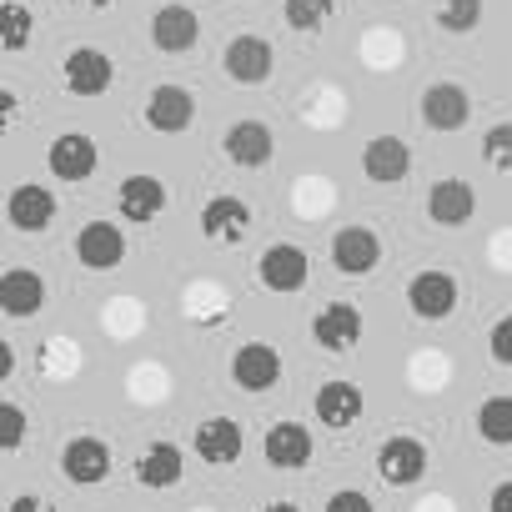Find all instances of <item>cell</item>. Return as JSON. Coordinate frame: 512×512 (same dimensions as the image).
<instances>
[{
  "label": "cell",
  "mask_w": 512,
  "mask_h": 512,
  "mask_svg": "<svg viewBox=\"0 0 512 512\" xmlns=\"http://www.w3.org/2000/svg\"><path fill=\"white\" fill-rule=\"evenodd\" d=\"M312 277V256L297 246V241H272L262 256H256V282L267 292L287 297V292H302Z\"/></svg>",
  "instance_id": "6da1fadb"
},
{
  "label": "cell",
  "mask_w": 512,
  "mask_h": 512,
  "mask_svg": "<svg viewBox=\"0 0 512 512\" xmlns=\"http://www.w3.org/2000/svg\"><path fill=\"white\" fill-rule=\"evenodd\" d=\"M457 297H462V287H457V277L442 272V267H427V272H417V277L407 282V307H412V317H422V322H447V317L457 312Z\"/></svg>",
  "instance_id": "7a4b0ae2"
},
{
  "label": "cell",
  "mask_w": 512,
  "mask_h": 512,
  "mask_svg": "<svg viewBox=\"0 0 512 512\" xmlns=\"http://www.w3.org/2000/svg\"><path fill=\"white\" fill-rule=\"evenodd\" d=\"M272 66H277V51H272L267 36H236V41H226V51H221V71H226L236 86H262V81L272 76Z\"/></svg>",
  "instance_id": "3957f363"
},
{
  "label": "cell",
  "mask_w": 512,
  "mask_h": 512,
  "mask_svg": "<svg viewBox=\"0 0 512 512\" xmlns=\"http://www.w3.org/2000/svg\"><path fill=\"white\" fill-rule=\"evenodd\" d=\"M231 382H236L241 392H251V397L272 392V387L282 382V352L267 347V342H246V347H236V357H231Z\"/></svg>",
  "instance_id": "277c9868"
},
{
  "label": "cell",
  "mask_w": 512,
  "mask_h": 512,
  "mask_svg": "<svg viewBox=\"0 0 512 512\" xmlns=\"http://www.w3.org/2000/svg\"><path fill=\"white\" fill-rule=\"evenodd\" d=\"M377 472H382L387 487H412V482H422V477H427V442H422V437H407V432L387 437L382 452H377Z\"/></svg>",
  "instance_id": "5b68a950"
},
{
  "label": "cell",
  "mask_w": 512,
  "mask_h": 512,
  "mask_svg": "<svg viewBox=\"0 0 512 512\" xmlns=\"http://www.w3.org/2000/svg\"><path fill=\"white\" fill-rule=\"evenodd\" d=\"M76 262L86 272H116L126 262V236L116 231V221H86L76 231Z\"/></svg>",
  "instance_id": "8992f818"
},
{
  "label": "cell",
  "mask_w": 512,
  "mask_h": 512,
  "mask_svg": "<svg viewBox=\"0 0 512 512\" xmlns=\"http://www.w3.org/2000/svg\"><path fill=\"white\" fill-rule=\"evenodd\" d=\"M382 262V236L372 226H342L332 236V267L342 277H367Z\"/></svg>",
  "instance_id": "52a82bcc"
},
{
  "label": "cell",
  "mask_w": 512,
  "mask_h": 512,
  "mask_svg": "<svg viewBox=\"0 0 512 512\" xmlns=\"http://www.w3.org/2000/svg\"><path fill=\"white\" fill-rule=\"evenodd\" d=\"M96 161H101V151H96V141L86 136V131H66V136H56L51 141V151H46V166H51V176H61V181H91L96 176Z\"/></svg>",
  "instance_id": "ba28073f"
},
{
  "label": "cell",
  "mask_w": 512,
  "mask_h": 512,
  "mask_svg": "<svg viewBox=\"0 0 512 512\" xmlns=\"http://www.w3.org/2000/svg\"><path fill=\"white\" fill-rule=\"evenodd\" d=\"M312 342L322 347V352H352L357 342H362V312L352 307V302H327L317 317H312Z\"/></svg>",
  "instance_id": "9c48e42d"
},
{
  "label": "cell",
  "mask_w": 512,
  "mask_h": 512,
  "mask_svg": "<svg viewBox=\"0 0 512 512\" xmlns=\"http://www.w3.org/2000/svg\"><path fill=\"white\" fill-rule=\"evenodd\" d=\"M61 472H66V482H76V487H96V482L111 477V447H106L101 437H71V442L61 447Z\"/></svg>",
  "instance_id": "30bf717a"
},
{
  "label": "cell",
  "mask_w": 512,
  "mask_h": 512,
  "mask_svg": "<svg viewBox=\"0 0 512 512\" xmlns=\"http://www.w3.org/2000/svg\"><path fill=\"white\" fill-rule=\"evenodd\" d=\"M472 116V96L457 86V81H432L422 91V121L432 131H462Z\"/></svg>",
  "instance_id": "8fae6325"
},
{
  "label": "cell",
  "mask_w": 512,
  "mask_h": 512,
  "mask_svg": "<svg viewBox=\"0 0 512 512\" xmlns=\"http://www.w3.org/2000/svg\"><path fill=\"white\" fill-rule=\"evenodd\" d=\"M221 151L236 166H267L272 151H277V136H272L267 121H231L226 136H221Z\"/></svg>",
  "instance_id": "7c38bea8"
},
{
  "label": "cell",
  "mask_w": 512,
  "mask_h": 512,
  "mask_svg": "<svg viewBox=\"0 0 512 512\" xmlns=\"http://www.w3.org/2000/svg\"><path fill=\"white\" fill-rule=\"evenodd\" d=\"M151 41H156V51H166V56L191 51V46L201 41V21H196V11H191V6H181V0L161 6V11L151 16Z\"/></svg>",
  "instance_id": "4fadbf2b"
},
{
  "label": "cell",
  "mask_w": 512,
  "mask_h": 512,
  "mask_svg": "<svg viewBox=\"0 0 512 512\" xmlns=\"http://www.w3.org/2000/svg\"><path fill=\"white\" fill-rule=\"evenodd\" d=\"M61 76H66L71 96H101V91L116 81V66H111L106 51H96V46H76V51L66 56Z\"/></svg>",
  "instance_id": "5bb4252c"
},
{
  "label": "cell",
  "mask_w": 512,
  "mask_h": 512,
  "mask_svg": "<svg viewBox=\"0 0 512 512\" xmlns=\"http://www.w3.org/2000/svg\"><path fill=\"white\" fill-rule=\"evenodd\" d=\"M196 121V96L186 86H156L146 96V126L161 131V136H176Z\"/></svg>",
  "instance_id": "9a60e30c"
},
{
  "label": "cell",
  "mask_w": 512,
  "mask_h": 512,
  "mask_svg": "<svg viewBox=\"0 0 512 512\" xmlns=\"http://www.w3.org/2000/svg\"><path fill=\"white\" fill-rule=\"evenodd\" d=\"M362 171L372 186H397L407 171H412V151L402 136H372L367 151H362Z\"/></svg>",
  "instance_id": "2e32d148"
},
{
  "label": "cell",
  "mask_w": 512,
  "mask_h": 512,
  "mask_svg": "<svg viewBox=\"0 0 512 512\" xmlns=\"http://www.w3.org/2000/svg\"><path fill=\"white\" fill-rule=\"evenodd\" d=\"M201 231L206 241H221V246H236L246 231H251V206L241 196H211L201 206Z\"/></svg>",
  "instance_id": "e0dca14e"
},
{
  "label": "cell",
  "mask_w": 512,
  "mask_h": 512,
  "mask_svg": "<svg viewBox=\"0 0 512 512\" xmlns=\"http://www.w3.org/2000/svg\"><path fill=\"white\" fill-rule=\"evenodd\" d=\"M317 422L322 427H332V432H347L357 417H362V387L357 382H342V377H332V382H322L317 387Z\"/></svg>",
  "instance_id": "ac0fdd59"
},
{
  "label": "cell",
  "mask_w": 512,
  "mask_h": 512,
  "mask_svg": "<svg viewBox=\"0 0 512 512\" xmlns=\"http://www.w3.org/2000/svg\"><path fill=\"white\" fill-rule=\"evenodd\" d=\"M262 452H267V462L277 472H297V467L312 462V432L302 422H277V427H267Z\"/></svg>",
  "instance_id": "d6986e66"
},
{
  "label": "cell",
  "mask_w": 512,
  "mask_h": 512,
  "mask_svg": "<svg viewBox=\"0 0 512 512\" xmlns=\"http://www.w3.org/2000/svg\"><path fill=\"white\" fill-rule=\"evenodd\" d=\"M116 211H121L126 221L146 226V221H156V216L166 211V186H161L156 176H126V181L116 186Z\"/></svg>",
  "instance_id": "ffe728a7"
},
{
  "label": "cell",
  "mask_w": 512,
  "mask_h": 512,
  "mask_svg": "<svg viewBox=\"0 0 512 512\" xmlns=\"http://www.w3.org/2000/svg\"><path fill=\"white\" fill-rule=\"evenodd\" d=\"M427 216H432L437 226H467V221L477 216V191H472L467 181L447 176V181H437V186L427 191Z\"/></svg>",
  "instance_id": "44dd1931"
},
{
  "label": "cell",
  "mask_w": 512,
  "mask_h": 512,
  "mask_svg": "<svg viewBox=\"0 0 512 512\" xmlns=\"http://www.w3.org/2000/svg\"><path fill=\"white\" fill-rule=\"evenodd\" d=\"M241 422H231V417H206L201 427H196V457L206 462V467H231L236 457H241Z\"/></svg>",
  "instance_id": "7402d4cb"
},
{
  "label": "cell",
  "mask_w": 512,
  "mask_h": 512,
  "mask_svg": "<svg viewBox=\"0 0 512 512\" xmlns=\"http://www.w3.org/2000/svg\"><path fill=\"white\" fill-rule=\"evenodd\" d=\"M0 307H6V317H36L46 307V282L41 272L31 267H6V277H0Z\"/></svg>",
  "instance_id": "603a6c76"
},
{
  "label": "cell",
  "mask_w": 512,
  "mask_h": 512,
  "mask_svg": "<svg viewBox=\"0 0 512 512\" xmlns=\"http://www.w3.org/2000/svg\"><path fill=\"white\" fill-rule=\"evenodd\" d=\"M6 216H11L16 231H46L56 221V196L46 186H36V181L31 186H16L6 196Z\"/></svg>",
  "instance_id": "cb8c5ba5"
},
{
  "label": "cell",
  "mask_w": 512,
  "mask_h": 512,
  "mask_svg": "<svg viewBox=\"0 0 512 512\" xmlns=\"http://www.w3.org/2000/svg\"><path fill=\"white\" fill-rule=\"evenodd\" d=\"M186 472V457L176 442H151L141 457H136V482L141 487H176Z\"/></svg>",
  "instance_id": "d4e9b609"
},
{
  "label": "cell",
  "mask_w": 512,
  "mask_h": 512,
  "mask_svg": "<svg viewBox=\"0 0 512 512\" xmlns=\"http://www.w3.org/2000/svg\"><path fill=\"white\" fill-rule=\"evenodd\" d=\"M477 437L487 447H512V397H487L477 407Z\"/></svg>",
  "instance_id": "484cf974"
},
{
  "label": "cell",
  "mask_w": 512,
  "mask_h": 512,
  "mask_svg": "<svg viewBox=\"0 0 512 512\" xmlns=\"http://www.w3.org/2000/svg\"><path fill=\"white\" fill-rule=\"evenodd\" d=\"M282 16H287V26H292L297 36H317V31H327V21H332V0H287Z\"/></svg>",
  "instance_id": "4316f807"
},
{
  "label": "cell",
  "mask_w": 512,
  "mask_h": 512,
  "mask_svg": "<svg viewBox=\"0 0 512 512\" xmlns=\"http://www.w3.org/2000/svg\"><path fill=\"white\" fill-rule=\"evenodd\" d=\"M31 26H36V16L21 6V0H6V11H0V46H6L11 56H21L26 41H31Z\"/></svg>",
  "instance_id": "83f0119b"
},
{
  "label": "cell",
  "mask_w": 512,
  "mask_h": 512,
  "mask_svg": "<svg viewBox=\"0 0 512 512\" xmlns=\"http://www.w3.org/2000/svg\"><path fill=\"white\" fill-rule=\"evenodd\" d=\"M437 26L447 36H467L482 26V0H437Z\"/></svg>",
  "instance_id": "f1b7e54d"
},
{
  "label": "cell",
  "mask_w": 512,
  "mask_h": 512,
  "mask_svg": "<svg viewBox=\"0 0 512 512\" xmlns=\"http://www.w3.org/2000/svg\"><path fill=\"white\" fill-rule=\"evenodd\" d=\"M482 161L492 171H512V121H502L482 136Z\"/></svg>",
  "instance_id": "f546056e"
},
{
  "label": "cell",
  "mask_w": 512,
  "mask_h": 512,
  "mask_svg": "<svg viewBox=\"0 0 512 512\" xmlns=\"http://www.w3.org/2000/svg\"><path fill=\"white\" fill-rule=\"evenodd\" d=\"M21 442H26V412L16 402H6V407H0V447L21 452Z\"/></svg>",
  "instance_id": "4dcf8cb0"
},
{
  "label": "cell",
  "mask_w": 512,
  "mask_h": 512,
  "mask_svg": "<svg viewBox=\"0 0 512 512\" xmlns=\"http://www.w3.org/2000/svg\"><path fill=\"white\" fill-rule=\"evenodd\" d=\"M487 357H492L497 367H512V312L492 322V332H487Z\"/></svg>",
  "instance_id": "1f68e13d"
},
{
  "label": "cell",
  "mask_w": 512,
  "mask_h": 512,
  "mask_svg": "<svg viewBox=\"0 0 512 512\" xmlns=\"http://www.w3.org/2000/svg\"><path fill=\"white\" fill-rule=\"evenodd\" d=\"M322 512H377V507H372V497H367V492L342 487V492H332V497H327V507H322Z\"/></svg>",
  "instance_id": "d6a6232c"
},
{
  "label": "cell",
  "mask_w": 512,
  "mask_h": 512,
  "mask_svg": "<svg viewBox=\"0 0 512 512\" xmlns=\"http://www.w3.org/2000/svg\"><path fill=\"white\" fill-rule=\"evenodd\" d=\"M11 512H56V507H51V497H41V492H21V497L11 502Z\"/></svg>",
  "instance_id": "836d02e7"
},
{
  "label": "cell",
  "mask_w": 512,
  "mask_h": 512,
  "mask_svg": "<svg viewBox=\"0 0 512 512\" xmlns=\"http://www.w3.org/2000/svg\"><path fill=\"white\" fill-rule=\"evenodd\" d=\"M487 512H512V477L492 487V497H487Z\"/></svg>",
  "instance_id": "e575fe53"
},
{
  "label": "cell",
  "mask_w": 512,
  "mask_h": 512,
  "mask_svg": "<svg viewBox=\"0 0 512 512\" xmlns=\"http://www.w3.org/2000/svg\"><path fill=\"white\" fill-rule=\"evenodd\" d=\"M262 512H302V507H292V502H267Z\"/></svg>",
  "instance_id": "d590c367"
},
{
  "label": "cell",
  "mask_w": 512,
  "mask_h": 512,
  "mask_svg": "<svg viewBox=\"0 0 512 512\" xmlns=\"http://www.w3.org/2000/svg\"><path fill=\"white\" fill-rule=\"evenodd\" d=\"M76 6H91V11H101V6H111V0H76Z\"/></svg>",
  "instance_id": "8d00e7d4"
}]
</instances>
